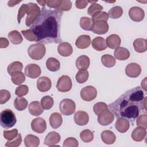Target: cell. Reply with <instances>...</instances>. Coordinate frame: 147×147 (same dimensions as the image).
Segmentation results:
<instances>
[{
    "label": "cell",
    "mask_w": 147,
    "mask_h": 147,
    "mask_svg": "<svg viewBox=\"0 0 147 147\" xmlns=\"http://www.w3.org/2000/svg\"><path fill=\"white\" fill-rule=\"evenodd\" d=\"M74 121L78 125L84 126L89 121L88 114L83 111H78L74 115Z\"/></svg>",
    "instance_id": "e0dca14e"
},
{
    "label": "cell",
    "mask_w": 147,
    "mask_h": 147,
    "mask_svg": "<svg viewBox=\"0 0 147 147\" xmlns=\"http://www.w3.org/2000/svg\"><path fill=\"white\" fill-rule=\"evenodd\" d=\"M72 86V80L70 77L67 75H63L59 78L56 84V88L60 92H65L71 90Z\"/></svg>",
    "instance_id": "52a82bcc"
},
{
    "label": "cell",
    "mask_w": 147,
    "mask_h": 147,
    "mask_svg": "<svg viewBox=\"0 0 147 147\" xmlns=\"http://www.w3.org/2000/svg\"><path fill=\"white\" fill-rule=\"evenodd\" d=\"M92 48L98 51H102L106 49L107 47L106 40L102 37H96L94 38L91 42Z\"/></svg>",
    "instance_id": "7402d4cb"
},
{
    "label": "cell",
    "mask_w": 147,
    "mask_h": 147,
    "mask_svg": "<svg viewBox=\"0 0 147 147\" xmlns=\"http://www.w3.org/2000/svg\"><path fill=\"white\" fill-rule=\"evenodd\" d=\"M29 91V88L26 85H21L18 86L15 91V94L19 97L26 95Z\"/></svg>",
    "instance_id": "f907efd6"
},
{
    "label": "cell",
    "mask_w": 147,
    "mask_h": 147,
    "mask_svg": "<svg viewBox=\"0 0 147 147\" xmlns=\"http://www.w3.org/2000/svg\"><path fill=\"white\" fill-rule=\"evenodd\" d=\"M103 9V6H101L100 4H98L96 3H93L88 8L87 13L89 16L92 17L96 13L99 11H102Z\"/></svg>",
    "instance_id": "b9f144b4"
},
{
    "label": "cell",
    "mask_w": 147,
    "mask_h": 147,
    "mask_svg": "<svg viewBox=\"0 0 147 147\" xmlns=\"http://www.w3.org/2000/svg\"><path fill=\"white\" fill-rule=\"evenodd\" d=\"M14 106L18 111L24 110L28 106V101L24 97H17L14 101Z\"/></svg>",
    "instance_id": "e575fe53"
},
{
    "label": "cell",
    "mask_w": 147,
    "mask_h": 147,
    "mask_svg": "<svg viewBox=\"0 0 147 147\" xmlns=\"http://www.w3.org/2000/svg\"><path fill=\"white\" fill-rule=\"evenodd\" d=\"M79 145L78 141L75 138H67L63 142V146L64 147H77Z\"/></svg>",
    "instance_id": "816d5d0a"
},
{
    "label": "cell",
    "mask_w": 147,
    "mask_h": 147,
    "mask_svg": "<svg viewBox=\"0 0 147 147\" xmlns=\"http://www.w3.org/2000/svg\"><path fill=\"white\" fill-rule=\"evenodd\" d=\"M53 99L48 95L43 96L41 99V105L45 110H49L53 106Z\"/></svg>",
    "instance_id": "f35d334b"
},
{
    "label": "cell",
    "mask_w": 147,
    "mask_h": 147,
    "mask_svg": "<svg viewBox=\"0 0 147 147\" xmlns=\"http://www.w3.org/2000/svg\"><path fill=\"white\" fill-rule=\"evenodd\" d=\"M108 16L113 19H117L122 16L123 14V10L121 6H115L112 7L108 11Z\"/></svg>",
    "instance_id": "d590c367"
},
{
    "label": "cell",
    "mask_w": 147,
    "mask_h": 147,
    "mask_svg": "<svg viewBox=\"0 0 147 147\" xmlns=\"http://www.w3.org/2000/svg\"><path fill=\"white\" fill-rule=\"evenodd\" d=\"M93 25V21L91 18L82 17L80 20V26L85 30H91Z\"/></svg>",
    "instance_id": "74e56055"
},
{
    "label": "cell",
    "mask_w": 147,
    "mask_h": 147,
    "mask_svg": "<svg viewBox=\"0 0 147 147\" xmlns=\"http://www.w3.org/2000/svg\"><path fill=\"white\" fill-rule=\"evenodd\" d=\"M80 137L84 142H90L94 139V134L89 129H85L80 133Z\"/></svg>",
    "instance_id": "ab89813d"
},
{
    "label": "cell",
    "mask_w": 147,
    "mask_h": 147,
    "mask_svg": "<svg viewBox=\"0 0 147 147\" xmlns=\"http://www.w3.org/2000/svg\"><path fill=\"white\" fill-rule=\"evenodd\" d=\"M26 7H27V4H25V3L22 5L20 7L18 12V15H17V21L18 24H20L22 18L24 17V16L26 14Z\"/></svg>",
    "instance_id": "db71d44e"
},
{
    "label": "cell",
    "mask_w": 147,
    "mask_h": 147,
    "mask_svg": "<svg viewBox=\"0 0 147 147\" xmlns=\"http://www.w3.org/2000/svg\"><path fill=\"white\" fill-rule=\"evenodd\" d=\"M63 11L42 7L40 14L30 26L36 36V42L58 44L62 41L60 35Z\"/></svg>",
    "instance_id": "6da1fadb"
},
{
    "label": "cell",
    "mask_w": 147,
    "mask_h": 147,
    "mask_svg": "<svg viewBox=\"0 0 147 147\" xmlns=\"http://www.w3.org/2000/svg\"><path fill=\"white\" fill-rule=\"evenodd\" d=\"M61 113L64 115H71L75 111L76 105L72 99L65 98L63 99L59 104Z\"/></svg>",
    "instance_id": "8992f818"
},
{
    "label": "cell",
    "mask_w": 147,
    "mask_h": 147,
    "mask_svg": "<svg viewBox=\"0 0 147 147\" xmlns=\"http://www.w3.org/2000/svg\"><path fill=\"white\" fill-rule=\"evenodd\" d=\"M101 61L102 64L107 68L114 67L116 63V60L114 57L109 54L103 55L101 57Z\"/></svg>",
    "instance_id": "d6a6232c"
},
{
    "label": "cell",
    "mask_w": 147,
    "mask_h": 147,
    "mask_svg": "<svg viewBox=\"0 0 147 147\" xmlns=\"http://www.w3.org/2000/svg\"><path fill=\"white\" fill-rule=\"evenodd\" d=\"M72 3L70 1L68 0H62L61 3L57 10H59L61 11H68L71 9Z\"/></svg>",
    "instance_id": "f5cc1de1"
},
{
    "label": "cell",
    "mask_w": 147,
    "mask_h": 147,
    "mask_svg": "<svg viewBox=\"0 0 147 147\" xmlns=\"http://www.w3.org/2000/svg\"><path fill=\"white\" fill-rule=\"evenodd\" d=\"M91 19L93 22L99 21H103L107 22L109 19V16L106 12L102 11L94 14L92 17Z\"/></svg>",
    "instance_id": "ee69618b"
},
{
    "label": "cell",
    "mask_w": 147,
    "mask_h": 147,
    "mask_svg": "<svg viewBox=\"0 0 147 147\" xmlns=\"http://www.w3.org/2000/svg\"><path fill=\"white\" fill-rule=\"evenodd\" d=\"M31 128L32 130L37 133H43L47 129L46 122L40 117L34 118L31 122Z\"/></svg>",
    "instance_id": "30bf717a"
},
{
    "label": "cell",
    "mask_w": 147,
    "mask_h": 147,
    "mask_svg": "<svg viewBox=\"0 0 147 147\" xmlns=\"http://www.w3.org/2000/svg\"><path fill=\"white\" fill-rule=\"evenodd\" d=\"M129 16L133 21L140 22L142 21L144 18L145 12L141 7L133 6L130 9L129 11Z\"/></svg>",
    "instance_id": "8fae6325"
},
{
    "label": "cell",
    "mask_w": 147,
    "mask_h": 147,
    "mask_svg": "<svg viewBox=\"0 0 147 147\" xmlns=\"http://www.w3.org/2000/svg\"><path fill=\"white\" fill-rule=\"evenodd\" d=\"M21 33L23 34L24 37L29 41H36V36L34 32L30 29L24 30H21Z\"/></svg>",
    "instance_id": "681fc988"
},
{
    "label": "cell",
    "mask_w": 147,
    "mask_h": 147,
    "mask_svg": "<svg viewBox=\"0 0 147 147\" xmlns=\"http://www.w3.org/2000/svg\"><path fill=\"white\" fill-rule=\"evenodd\" d=\"M23 68V64L20 61H14L10 63L7 68V71L8 74L10 75H12L14 73L18 72V71H21Z\"/></svg>",
    "instance_id": "836d02e7"
},
{
    "label": "cell",
    "mask_w": 147,
    "mask_h": 147,
    "mask_svg": "<svg viewBox=\"0 0 147 147\" xmlns=\"http://www.w3.org/2000/svg\"><path fill=\"white\" fill-rule=\"evenodd\" d=\"M143 89L136 87L126 91L114 102L109 105L111 111L118 118H125L134 122L142 110L144 99Z\"/></svg>",
    "instance_id": "7a4b0ae2"
},
{
    "label": "cell",
    "mask_w": 147,
    "mask_h": 147,
    "mask_svg": "<svg viewBox=\"0 0 147 147\" xmlns=\"http://www.w3.org/2000/svg\"><path fill=\"white\" fill-rule=\"evenodd\" d=\"M115 126L118 131L120 133H125L130 127V123L129 120L125 118H118Z\"/></svg>",
    "instance_id": "ffe728a7"
},
{
    "label": "cell",
    "mask_w": 147,
    "mask_h": 147,
    "mask_svg": "<svg viewBox=\"0 0 147 147\" xmlns=\"http://www.w3.org/2000/svg\"><path fill=\"white\" fill-rule=\"evenodd\" d=\"M52 86L51 79L46 76H41L37 80V87L38 90L42 92H47L49 91Z\"/></svg>",
    "instance_id": "9a60e30c"
},
{
    "label": "cell",
    "mask_w": 147,
    "mask_h": 147,
    "mask_svg": "<svg viewBox=\"0 0 147 147\" xmlns=\"http://www.w3.org/2000/svg\"><path fill=\"white\" fill-rule=\"evenodd\" d=\"M49 122L51 126L53 129H56L61 125L63 118L61 114L59 113H53L50 115Z\"/></svg>",
    "instance_id": "484cf974"
},
{
    "label": "cell",
    "mask_w": 147,
    "mask_h": 147,
    "mask_svg": "<svg viewBox=\"0 0 147 147\" xmlns=\"http://www.w3.org/2000/svg\"><path fill=\"white\" fill-rule=\"evenodd\" d=\"M11 76L12 82L16 85H20L25 80V75L21 71L15 72Z\"/></svg>",
    "instance_id": "8d00e7d4"
},
{
    "label": "cell",
    "mask_w": 147,
    "mask_h": 147,
    "mask_svg": "<svg viewBox=\"0 0 147 147\" xmlns=\"http://www.w3.org/2000/svg\"><path fill=\"white\" fill-rule=\"evenodd\" d=\"M37 2L44 7L47 5V1H37Z\"/></svg>",
    "instance_id": "94428289"
},
{
    "label": "cell",
    "mask_w": 147,
    "mask_h": 147,
    "mask_svg": "<svg viewBox=\"0 0 147 147\" xmlns=\"http://www.w3.org/2000/svg\"><path fill=\"white\" fill-rule=\"evenodd\" d=\"M91 43L90 36L86 34L80 35L76 40L75 45L79 49H86L88 48Z\"/></svg>",
    "instance_id": "44dd1931"
},
{
    "label": "cell",
    "mask_w": 147,
    "mask_h": 147,
    "mask_svg": "<svg viewBox=\"0 0 147 147\" xmlns=\"http://www.w3.org/2000/svg\"><path fill=\"white\" fill-rule=\"evenodd\" d=\"M21 2V1H10L7 2V5L9 7H13L14 6H16L17 4L20 3Z\"/></svg>",
    "instance_id": "680465c9"
},
{
    "label": "cell",
    "mask_w": 147,
    "mask_h": 147,
    "mask_svg": "<svg viewBox=\"0 0 147 147\" xmlns=\"http://www.w3.org/2000/svg\"><path fill=\"white\" fill-rule=\"evenodd\" d=\"M17 119L14 113L10 109H5L0 114V123L2 127L9 129L15 125Z\"/></svg>",
    "instance_id": "3957f363"
},
{
    "label": "cell",
    "mask_w": 147,
    "mask_h": 147,
    "mask_svg": "<svg viewBox=\"0 0 147 147\" xmlns=\"http://www.w3.org/2000/svg\"><path fill=\"white\" fill-rule=\"evenodd\" d=\"M28 110L30 114L33 116H38L44 111V109L38 101L32 102L29 105Z\"/></svg>",
    "instance_id": "cb8c5ba5"
},
{
    "label": "cell",
    "mask_w": 147,
    "mask_h": 147,
    "mask_svg": "<svg viewBox=\"0 0 147 147\" xmlns=\"http://www.w3.org/2000/svg\"><path fill=\"white\" fill-rule=\"evenodd\" d=\"M9 42L7 38L1 37L0 38V48H5L9 46Z\"/></svg>",
    "instance_id": "6f0895ef"
},
{
    "label": "cell",
    "mask_w": 147,
    "mask_h": 147,
    "mask_svg": "<svg viewBox=\"0 0 147 147\" xmlns=\"http://www.w3.org/2000/svg\"><path fill=\"white\" fill-rule=\"evenodd\" d=\"M46 49L42 43L38 42L29 46L28 49V53L33 60H39L42 59L45 54Z\"/></svg>",
    "instance_id": "5b68a950"
},
{
    "label": "cell",
    "mask_w": 147,
    "mask_h": 147,
    "mask_svg": "<svg viewBox=\"0 0 147 147\" xmlns=\"http://www.w3.org/2000/svg\"><path fill=\"white\" fill-rule=\"evenodd\" d=\"M91 30L95 34H103L108 32L109 25L107 22L103 21L93 22V25Z\"/></svg>",
    "instance_id": "4fadbf2b"
},
{
    "label": "cell",
    "mask_w": 147,
    "mask_h": 147,
    "mask_svg": "<svg viewBox=\"0 0 147 147\" xmlns=\"http://www.w3.org/2000/svg\"><path fill=\"white\" fill-rule=\"evenodd\" d=\"M133 46L135 51L138 53H142L146 51V40L145 38H138L133 42Z\"/></svg>",
    "instance_id": "f1b7e54d"
},
{
    "label": "cell",
    "mask_w": 147,
    "mask_h": 147,
    "mask_svg": "<svg viewBox=\"0 0 147 147\" xmlns=\"http://www.w3.org/2000/svg\"><path fill=\"white\" fill-rule=\"evenodd\" d=\"M101 139L102 141L106 144L110 145L115 142L116 140V136L115 134L111 130H106L102 132L101 133Z\"/></svg>",
    "instance_id": "4316f807"
},
{
    "label": "cell",
    "mask_w": 147,
    "mask_h": 147,
    "mask_svg": "<svg viewBox=\"0 0 147 147\" xmlns=\"http://www.w3.org/2000/svg\"><path fill=\"white\" fill-rule=\"evenodd\" d=\"M90 58L86 55H81L76 60V66L78 69L86 70L90 66Z\"/></svg>",
    "instance_id": "d4e9b609"
},
{
    "label": "cell",
    "mask_w": 147,
    "mask_h": 147,
    "mask_svg": "<svg viewBox=\"0 0 147 147\" xmlns=\"http://www.w3.org/2000/svg\"><path fill=\"white\" fill-rule=\"evenodd\" d=\"M88 76L89 74L87 70L81 69L77 72L75 78L77 82L80 84H82L85 83L88 80Z\"/></svg>",
    "instance_id": "60d3db41"
},
{
    "label": "cell",
    "mask_w": 147,
    "mask_h": 147,
    "mask_svg": "<svg viewBox=\"0 0 147 147\" xmlns=\"http://www.w3.org/2000/svg\"><path fill=\"white\" fill-rule=\"evenodd\" d=\"M137 125L139 127L147 129V115L146 114H141L137 117L136 121Z\"/></svg>",
    "instance_id": "7dc6e473"
},
{
    "label": "cell",
    "mask_w": 147,
    "mask_h": 147,
    "mask_svg": "<svg viewBox=\"0 0 147 147\" xmlns=\"http://www.w3.org/2000/svg\"><path fill=\"white\" fill-rule=\"evenodd\" d=\"M46 66L49 71L56 72L59 70L60 68V63L54 57H49L46 61Z\"/></svg>",
    "instance_id": "4dcf8cb0"
},
{
    "label": "cell",
    "mask_w": 147,
    "mask_h": 147,
    "mask_svg": "<svg viewBox=\"0 0 147 147\" xmlns=\"http://www.w3.org/2000/svg\"><path fill=\"white\" fill-rule=\"evenodd\" d=\"M107 46L110 49H116L119 47L121 40L119 36L116 34H113L109 36L106 38Z\"/></svg>",
    "instance_id": "d6986e66"
},
{
    "label": "cell",
    "mask_w": 147,
    "mask_h": 147,
    "mask_svg": "<svg viewBox=\"0 0 147 147\" xmlns=\"http://www.w3.org/2000/svg\"><path fill=\"white\" fill-rule=\"evenodd\" d=\"M41 73L39 65L36 64H29L25 68V74L30 78L35 79L38 78Z\"/></svg>",
    "instance_id": "7c38bea8"
},
{
    "label": "cell",
    "mask_w": 147,
    "mask_h": 147,
    "mask_svg": "<svg viewBox=\"0 0 147 147\" xmlns=\"http://www.w3.org/2000/svg\"><path fill=\"white\" fill-rule=\"evenodd\" d=\"M8 38L10 41L15 45L20 44L23 41V37H22L21 33L16 30L10 32L8 33Z\"/></svg>",
    "instance_id": "1f68e13d"
},
{
    "label": "cell",
    "mask_w": 147,
    "mask_h": 147,
    "mask_svg": "<svg viewBox=\"0 0 147 147\" xmlns=\"http://www.w3.org/2000/svg\"><path fill=\"white\" fill-rule=\"evenodd\" d=\"M58 53L63 57H67L70 56L73 52V49L71 45L67 42H61L57 47Z\"/></svg>",
    "instance_id": "ac0fdd59"
},
{
    "label": "cell",
    "mask_w": 147,
    "mask_h": 147,
    "mask_svg": "<svg viewBox=\"0 0 147 147\" xmlns=\"http://www.w3.org/2000/svg\"><path fill=\"white\" fill-rule=\"evenodd\" d=\"M11 97L10 93L9 91L6 90H0V104L2 105L6 103Z\"/></svg>",
    "instance_id": "c3c4849f"
},
{
    "label": "cell",
    "mask_w": 147,
    "mask_h": 147,
    "mask_svg": "<svg viewBox=\"0 0 147 147\" xmlns=\"http://www.w3.org/2000/svg\"><path fill=\"white\" fill-rule=\"evenodd\" d=\"M61 137L60 134L56 131L49 132L44 139V144L50 146H58L56 145L60 141Z\"/></svg>",
    "instance_id": "2e32d148"
},
{
    "label": "cell",
    "mask_w": 147,
    "mask_h": 147,
    "mask_svg": "<svg viewBox=\"0 0 147 147\" xmlns=\"http://www.w3.org/2000/svg\"><path fill=\"white\" fill-rule=\"evenodd\" d=\"M22 142V137L20 133H18L17 136L13 140H7L5 144L7 147H17L20 145Z\"/></svg>",
    "instance_id": "7bdbcfd3"
},
{
    "label": "cell",
    "mask_w": 147,
    "mask_h": 147,
    "mask_svg": "<svg viewBox=\"0 0 147 147\" xmlns=\"http://www.w3.org/2000/svg\"><path fill=\"white\" fill-rule=\"evenodd\" d=\"M146 134V129L144 127L138 126L133 130L131 136L134 141L136 142H140L145 138Z\"/></svg>",
    "instance_id": "603a6c76"
},
{
    "label": "cell",
    "mask_w": 147,
    "mask_h": 147,
    "mask_svg": "<svg viewBox=\"0 0 147 147\" xmlns=\"http://www.w3.org/2000/svg\"><path fill=\"white\" fill-rule=\"evenodd\" d=\"M115 57L119 60H125L130 57V52L124 47H118L114 52Z\"/></svg>",
    "instance_id": "83f0119b"
},
{
    "label": "cell",
    "mask_w": 147,
    "mask_h": 147,
    "mask_svg": "<svg viewBox=\"0 0 147 147\" xmlns=\"http://www.w3.org/2000/svg\"><path fill=\"white\" fill-rule=\"evenodd\" d=\"M62 0H49L47 1V5L50 8L57 9L61 3Z\"/></svg>",
    "instance_id": "11a10c76"
},
{
    "label": "cell",
    "mask_w": 147,
    "mask_h": 147,
    "mask_svg": "<svg viewBox=\"0 0 147 147\" xmlns=\"http://www.w3.org/2000/svg\"><path fill=\"white\" fill-rule=\"evenodd\" d=\"M96 89L92 86H87L83 87L80 91V97L84 101L90 102L96 97Z\"/></svg>",
    "instance_id": "ba28073f"
},
{
    "label": "cell",
    "mask_w": 147,
    "mask_h": 147,
    "mask_svg": "<svg viewBox=\"0 0 147 147\" xmlns=\"http://www.w3.org/2000/svg\"><path fill=\"white\" fill-rule=\"evenodd\" d=\"M88 3V1L86 0H77L75 2V6L78 9H82L87 6Z\"/></svg>",
    "instance_id": "9f6ffc18"
},
{
    "label": "cell",
    "mask_w": 147,
    "mask_h": 147,
    "mask_svg": "<svg viewBox=\"0 0 147 147\" xmlns=\"http://www.w3.org/2000/svg\"><path fill=\"white\" fill-rule=\"evenodd\" d=\"M108 106L104 102H98L94 105L93 110L96 115L99 114L102 111L107 110Z\"/></svg>",
    "instance_id": "f6af8a7d"
},
{
    "label": "cell",
    "mask_w": 147,
    "mask_h": 147,
    "mask_svg": "<svg viewBox=\"0 0 147 147\" xmlns=\"http://www.w3.org/2000/svg\"><path fill=\"white\" fill-rule=\"evenodd\" d=\"M141 86L142 87V89H144L145 91H146V78H145L143 80H142Z\"/></svg>",
    "instance_id": "91938a15"
},
{
    "label": "cell",
    "mask_w": 147,
    "mask_h": 147,
    "mask_svg": "<svg viewBox=\"0 0 147 147\" xmlns=\"http://www.w3.org/2000/svg\"><path fill=\"white\" fill-rule=\"evenodd\" d=\"M18 134V130L17 129H14L11 130H4L3 135L5 139L7 140H13L17 136Z\"/></svg>",
    "instance_id": "bcb514c9"
},
{
    "label": "cell",
    "mask_w": 147,
    "mask_h": 147,
    "mask_svg": "<svg viewBox=\"0 0 147 147\" xmlns=\"http://www.w3.org/2000/svg\"><path fill=\"white\" fill-rule=\"evenodd\" d=\"M141 72V68L139 64L131 63L127 65L125 68V73L126 75L130 78H137Z\"/></svg>",
    "instance_id": "5bb4252c"
},
{
    "label": "cell",
    "mask_w": 147,
    "mask_h": 147,
    "mask_svg": "<svg viewBox=\"0 0 147 147\" xmlns=\"http://www.w3.org/2000/svg\"><path fill=\"white\" fill-rule=\"evenodd\" d=\"M24 144L26 147H37L40 144V140L38 137L28 134L24 138Z\"/></svg>",
    "instance_id": "f546056e"
},
{
    "label": "cell",
    "mask_w": 147,
    "mask_h": 147,
    "mask_svg": "<svg viewBox=\"0 0 147 147\" xmlns=\"http://www.w3.org/2000/svg\"><path fill=\"white\" fill-rule=\"evenodd\" d=\"M41 13V9L39 6L32 2L27 4L26 14L27 17L25 20V24L27 26H30L37 18Z\"/></svg>",
    "instance_id": "277c9868"
},
{
    "label": "cell",
    "mask_w": 147,
    "mask_h": 147,
    "mask_svg": "<svg viewBox=\"0 0 147 147\" xmlns=\"http://www.w3.org/2000/svg\"><path fill=\"white\" fill-rule=\"evenodd\" d=\"M114 115L110 110H106L98 115V122L102 126H107L113 122Z\"/></svg>",
    "instance_id": "9c48e42d"
}]
</instances>
